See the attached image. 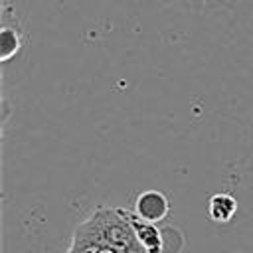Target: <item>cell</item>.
<instances>
[{"label":"cell","mask_w":253,"mask_h":253,"mask_svg":"<svg viewBox=\"0 0 253 253\" xmlns=\"http://www.w3.org/2000/svg\"><path fill=\"white\" fill-rule=\"evenodd\" d=\"M71 239L93 247L107 245L119 251H126L136 241L126 210L107 208V206L93 210L83 221H79Z\"/></svg>","instance_id":"cell-1"},{"label":"cell","mask_w":253,"mask_h":253,"mask_svg":"<svg viewBox=\"0 0 253 253\" xmlns=\"http://www.w3.org/2000/svg\"><path fill=\"white\" fill-rule=\"evenodd\" d=\"M134 215H138L140 219L144 221H150V223H158L162 221L168 211H170V202L168 198L158 192V190H144L136 196L134 200V208H132Z\"/></svg>","instance_id":"cell-2"},{"label":"cell","mask_w":253,"mask_h":253,"mask_svg":"<svg viewBox=\"0 0 253 253\" xmlns=\"http://www.w3.org/2000/svg\"><path fill=\"white\" fill-rule=\"evenodd\" d=\"M134 237L136 241L148 251V253H162V227H158L156 223L144 221L138 215H134V211H126Z\"/></svg>","instance_id":"cell-3"},{"label":"cell","mask_w":253,"mask_h":253,"mask_svg":"<svg viewBox=\"0 0 253 253\" xmlns=\"http://www.w3.org/2000/svg\"><path fill=\"white\" fill-rule=\"evenodd\" d=\"M237 211V200L231 194L217 192L208 202V215L215 223H227Z\"/></svg>","instance_id":"cell-4"},{"label":"cell","mask_w":253,"mask_h":253,"mask_svg":"<svg viewBox=\"0 0 253 253\" xmlns=\"http://www.w3.org/2000/svg\"><path fill=\"white\" fill-rule=\"evenodd\" d=\"M22 40H20V32L12 26H4L0 32V57L2 61H8L10 57H14L20 51Z\"/></svg>","instance_id":"cell-5"},{"label":"cell","mask_w":253,"mask_h":253,"mask_svg":"<svg viewBox=\"0 0 253 253\" xmlns=\"http://www.w3.org/2000/svg\"><path fill=\"white\" fill-rule=\"evenodd\" d=\"M184 249V235L178 227H162V253H180Z\"/></svg>","instance_id":"cell-6"},{"label":"cell","mask_w":253,"mask_h":253,"mask_svg":"<svg viewBox=\"0 0 253 253\" xmlns=\"http://www.w3.org/2000/svg\"><path fill=\"white\" fill-rule=\"evenodd\" d=\"M180 2H186L196 8H229L241 0H180Z\"/></svg>","instance_id":"cell-7"},{"label":"cell","mask_w":253,"mask_h":253,"mask_svg":"<svg viewBox=\"0 0 253 253\" xmlns=\"http://www.w3.org/2000/svg\"><path fill=\"white\" fill-rule=\"evenodd\" d=\"M123 253H148V251H146V249H144V247H142L138 241H134V243H132V245H130L126 251H123Z\"/></svg>","instance_id":"cell-8"},{"label":"cell","mask_w":253,"mask_h":253,"mask_svg":"<svg viewBox=\"0 0 253 253\" xmlns=\"http://www.w3.org/2000/svg\"><path fill=\"white\" fill-rule=\"evenodd\" d=\"M97 253H123V251H119V249H115V247H99L97 249Z\"/></svg>","instance_id":"cell-9"}]
</instances>
